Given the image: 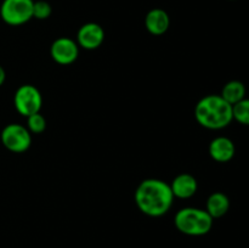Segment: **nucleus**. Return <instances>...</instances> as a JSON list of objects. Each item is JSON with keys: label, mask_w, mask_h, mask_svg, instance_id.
Returning a JSON list of instances; mask_svg holds the SVG:
<instances>
[{"label": "nucleus", "mask_w": 249, "mask_h": 248, "mask_svg": "<svg viewBox=\"0 0 249 248\" xmlns=\"http://www.w3.org/2000/svg\"><path fill=\"white\" fill-rule=\"evenodd\" d=\"M135 203L145 215L162 216L167 213L174 201L170 185L160 179H146L136 187Z\"/></svg>", "instance_id": "1"}, {"label": "nucleus", "mask_w": 249, "mask_h": 248, "mask_svg": "<svg viewBox=\"0 0 249 248\" xmlns=\"http://www.w3.org/2000/svg\"><path fill=\"white\" fill-rule=\"evenodd\" d=\"M195 117L203 128L220 130L233 121L232 106L220 95H207L197 102Z\"/></svg>", "instance_id": "2"}, {"label": "nucleus", "mask_w": 249, "mask_h": 248, "mask_svg": "<svg viewBox=\"0 0 249 248\" xmlns=\"http://www.w3.org/2000/svg\"><path fill=\"white\" fill-rule=\"evenodd\" d=\"M213 220L206 209L194 207L180 209L174 218L178 230L189 236L207 235L213 228Z\"/></svg>", "instance_id": "3"}, {"label": "nucleus", "mask_w": 249, "mask_h": 248, "mask_svg": "<svg viewBox=\"0 0 249 248\" xmlns=\"http://www.w3.org/2000/svg\"><path fill=\"white\" fill-rule=\"evenodd\" d=\"M33 0H4L0 16L10 26H21L33 18Z\"/></svg>", "instance_id": "4"}, {"label": "nucleus", "mask_w": 249, "mask_h": 248, "mask_svg": "<svg viewBox=\"0 0 249 248\" xmlns=\"http://www.w3.org/2000/svg\"><path fill=\"white\" fill-rule=\"evenodd\" d=\"M14 104L17 112L27 118L31 114L40 112L43 97L34 85L23 84L15 92Z\"/></svg>", "instance_id": "5"}, {"label": "nucleus", "mask_w": 249, "mask_h": 248, "mask_svg": "<svg viewBox=\"0 0 249 248\" xmlns=\"http://www.w3.org/2000/svg\"><path fill=\"white\" fill-rule=\"evenodd\" d=\"M1 142L11 152L22 153L31 147L32 136L27 126L11 123L2 129Z\"/></svg>", "instance_id": "6"}, {"label": "nucleus", "mask_w": 249, "mask_h": 248, "mask_svg": "<svg viewBox=\"0 0 249 248\" xmlns=\"http://www.w3.org/2000/svg\"><path fill=\"white\" fill-rule=\"evenodd\" d=\"M79 53V46L73 39L58 38L51 44L50 55L53 60L58 65H71L74 62Z\"/></svg>", "instance_id": "7"}, {"label": "nucleus", "mask_w": 249, "mask_h": 248, "mask_svg": "<svg viewBox=\"0 0 249 248\" xmlns=\"http://www.w3.org/2000/svg\"><path fill=\"white\" fill-rule=\"evenodd\" d=\"M105 40V31L95 22L83 24L77 34V44L85 50H95Z\"/></svg>", "instance_id": "8"}, {"label": "nucleus", "mask_w": 249, "mask_h": 248, "mask_svg": "<svg viewBox=\"0 0 249 248\" xmlns=\"http://www.w3.org/2000/svg\"><path fill=\"white\" fill-rule=\"evenodd\" d=\"M236 153L235 143L226 136H218L209 143V155L215 162L226 163L233 158Z\"/></svg>", "instance_id": "9"}, {"label": "nucleus", "mask_w": 249, "mask_h": 248, "mask_svg": "<svg viewBox=\"0 0 249 248\" xmlns=\"http://www.w3.org/2000/svg\"><path fill=\"white\" fill-rule=\"evenodd\" d=\"M169 185L174 197L182 199L192 197L198 189L196 177H192L191 174H187V173H181L178 177H175L172 184Z\"/></svg>", "instance_id": "10"}, {"label": "nucleus", "mask_w": 249, "mask_h": 248, "mask_svg": "<svg viewBox=\"0 0 249 248\" xmlns=\"http://www.w3.org/2000/svg\"><path fill=\"white\" fill-rule=\"evenodd\" d=\"M146 29L153 35H162L170 26L169 15L162 9H152L145 17Z\"/></svg>", "instance_id": "11"}, {"label": "nucleus", "mask_w": 249, "mask_h": 248, "mask_svg": "<svg viewBox=\"0 0 249 248\" xmlns=\"http://www.w3.org/2000/svg\"><path fill=\"white\" fill-rule=\"evenodd\" d=\"M230 208V199L223 192H214L207 199L206 211L213 219L225 215Z\"/></svg>", "instance_id": "12"}, {"label": "nucleus", "mask_w": 249, "mask_h": 248, "mask_svg": "<svg viewBox=\"0 0 249 248\" xmlns=\"http://www.w3.org/2000/svg\"><path fill=\"white\" fill-rule=\"evenodd\" d=\"M220 96L233 106L246 97V85L240 80H230L224 85Z\"/></svg>", "instance_id": "13"}, {"label": "nucleus", "mask_w": 249, "mask_h": 248, "mask_svg": "<svg viewBox=\"0 0 249 248\" xmlns=\"http://www.w3.org/2000/svg\"><path fill=\"white\" fill-rule=\"evenodd\" d=\"M233 121L242 125H249V99L245 97L232 106Z\"/></svg>", "instance_id": "14"}, {"label": "nucleus", "mask_w": 249, "mask_h": 248, "mask_svg": "<svg viewBox=\"0 0 249 248\" xmlns=\"http://www.w3.org/2000/svg\"><path fill=\"white\" fill-rule=\"evenodd\" d=\"M27 129L29 133L41 134L46 129V119L40 112L27 117Z\"/></svg>", "instance_id": "15"}, {"label": "nucleus", "mask_w": 249, "mask_h": 248, "mask_svg": "<svg viewBox=\"0 0 249 248\" xmlns=\"http://www.w3.org/2000/svg\"><path fill=\"white\" fill-rule=\"evenodd\" d=\"M53 9L48 1L38 0L33 2V17L36 19H46L50 17Z\"/></svg>", "instance_id": "16"}, {"label": "nucleus", "mask_w": 249, "mask_h": 248, "mask_svg": "<svg viewBox=\"0 0 249 248\" xmlns=\"http://www.w3.org/2000/svg\"><path fill=\"white\" fill-rule=\"evenodd\" d=\"M5 78H6V74H5V71H4V68H2L1 66H0V87H1V85L4 84V82H5Z\"/></svg>", "instance_id": "17"}]
</instances>
